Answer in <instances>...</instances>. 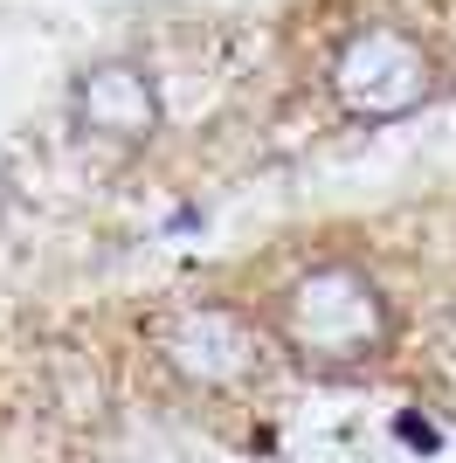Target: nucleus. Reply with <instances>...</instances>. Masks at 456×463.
I'll list each match as a JSON object with an SVG mask.
<instances>
[{
    "instance_id": "nucleus-1",
    "label": "nucleus",
    "mask_w": 456,
    "mask_h": 463,
    "mask_svg": "<svg viewBox=\"0 0 456 463\" xmlns=\"http://www.w3.org/2000/svg\"><path fill=\"white\" fill-rule=\"evenodd\" d=\"M394 311L380 298V284L353 263H318L284 284L277 298V339L311 367H360L387 346Z\"/></svg>"
},
{
    "instance_id": "nucleus-2",
    "label": "nucleus",
    "mask_w": 456,
    "mask_h": 463,
    "mask_svg": "<svg viewBox=\"0 0 456 463\" xmlns=\"http://www.w3.org/2000/svg\"><path fill=\"white\" fill-rule=\"evenodd\" d=\"M436 90V62L415 35L401 28H353L332 56V97H339L353 118H408L415 104H429Z\"/></svg>"
},
{
    "instance_id": "nucleus-3",
    "label": "nucleus",
    "mask_w": 456,
    "mask_h": 463,
    "mask_svg": "<svg viewBox=\"0 0 456 463\" xmlns=\"http://www.w3.org/2000/svg\"><path fill=\"white\" fill-rule=\"evenodd\" d=\"M159 360L194 387H235L256 367V332L228 305H187L159 318Z\"/></svg>"
},
{
    "instance_id": "nucleus-4",
    "label": "nucleus",
    "mask_w": 456,
    "mask_h": 463,
    "mask_svg": "<svg viewBox=\"0 0 456 463\" xmlns=\"http://www.w3.org/2000/svg\"><path fill=\"white\" fill-rule=\"evenodd\" d=\"M70 111L83 132L111 138V146H138V138L159 132V90L138 62H97L83 70L70 90Z\"/></svg>"
}]
</instances>
